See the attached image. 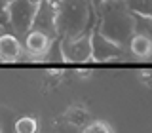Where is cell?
<instances>
[{"label": "cell", "instance_id": "obj_14", "mask_svg": "<svg viewBox=\"0 0 152 133\" xmlns=\"http://www.w3.org/2000/svg\"><path fill=\"white\" fill-rule=\"evenodd\" d=\"M66 120L70 124H74V126H86L88 124V112L84 110V108H69V112H66Z\"/></svg>", "mask_w": 152, "mask_h": 133}, {"label": "cell", "instance_id": "obj_2", "mask_svg": "<svg viewBox=\"0 0 152 133\" xmlns=\"http://www.w3.org/2000/svg\"><path fill=\"white\" fill-rule=\"evenodd\" d=\"M97 31L110 42L126 48L133 36V13L127 10L126 0H107L97 8Z\"/></svg>", "mask_w": 152, "mask_h": 133}, {"label": "cell", "instance_id": "obj_5", "mask_svg": "<svg viewBox=\"0 0 152 133\" xmlns=\"http://www.w3.org/2000/svg\"><path fill=\"white\" fill-rule=\"evenodd\" d=\"M63 61L66 63H88L91 59V46L89 36L74 38V40H59Z\"/></svg>", "mask_w": 152, "mask_h": 133}, {"label": "cell", "instance_id": "obj_20", "mask_svg": "<svg viewBox=\"0 0 152 133\" xmlns=\"http://www.w3.org/2000/svg\"><path fill=\"white\" fill-rule=\"evenodd\" d=\"M2 32H6V31H4V28H2V27H0V34H2Z\"/></svg>", "mask_w": 152, "mask_h": 133}, {"label": "cell", "instance_id": "obj_7", "mask_svg": "<svg viewBox=\"0 0 152 133\" xmlns=\"http://www.w3.org/2000/svg\"><path fill=\"white\" fill-rule=\"evenodd\" d=\"M23 40H25V50L28 53V59H34V61H40L51 44V38H48L44 32H38V31H28L23 36Z\"/></svg>", "mask_w": 152, "mask_h": 133}, {"label": "cell", "instance_id": "obj_10", "mask_svg": "<svg viewBox=\"0 0 152 133\" xmlns=\"http://www.w3.org/2000/svg\"><path fill=\"white\" fill-rule=\"evenodd\" d=\"M126 6L133 15L150 17L152 13V0H126Z\"/></svg>", "mask_w": 152, "mask_h": 133}, {"label": "cell", "instance_id": "obj_8", "mask_svg": "<svg viewBox=\"0 0 152 133\" xmlns=\"http://www.w3.org/2000/svg\"><path fill=\"white\" fill-rule=\"evenodd\" d=\"M21 53H23V48L19 38L12 32H2L0 34V61L13 63V61L21 59Z\"/></svg>", "mask_w": 152, "mask_h": 133}, {"label": "cell", "instance_id": "obj_13", "mask_svg": "<svg viewBox=\"0 0 152 133\" xmlns=\"http://www.w3.org/2000/svg\"><path fill=\"white\" fill-rule=\"evenodd\" d=\"M36 129H38V124L31 116H23L15 122V133H36Z\"/></svg>", "mask_w": 152, "mask_h": 133}, {"label": "cell", "instance_id": "obj_21", "mask_svg": "<svg viewBox=\"0 0 152 133\" xmlns=\"http://www.w3.org/2000/svg\"><path fill=\"white\" fill-rule=\"evenodd\" d=\"M0 133H2V129H0Z\"/></svg>", "mask_w": 152, "mask_h": 133}, {"label": "cell", "instance_id": "obj_17", "mask_svg": "<svg viewBox=\"0 0 152 133\" xmlns=\"http://www.w3.org/2000/svg\"><path fill=\"white\" fill-rule=\"evenodd\" d=\"M103 2H107V0H91V4H93V8H99Z\"/></svg>", "mask_w": 152, "mask_h": 133}, {"label": "cell", "instance_id": "obj_15", "mask_svg": "<svg viewBox=\"0 0 152 133\" xmlns=\"http://www.w3.org/2000/svg\"><path fill=\"white\" fill-rule=\"evenodd\" d=\"M84 133H112V129H110L108 124L97 120V122H91V124H86Z\"/></svg>", "mask_w": 152, "mask_h": 133}, {"label": "cell", "instance_id": "obj_19", "mask_svg": "<svg viewBox=\"0 0 152 133\" xmlns=\"http://www.w3.org/2000/svg\"><path fill=\"white\" fill-rule=\"evenodd\" d=\"M46 2H48V4H51V6H53V8H55V6H57V4H59V2H61V0H46Z\"/></svg>", "mask_w": 152, "mask_h": 133}, {"label": "cell", "instance_id": "obj_16", "mask_svg": "<svg viewBox=\"0 0 152 133\" xmlns=\"http://www.w3.org/2000/svg\"><path fill=\"white\" fill-rule=\"evenodd\" d=\"M8 6H10L8 0H0V27L6 32H10V28H8Z\"/></svg>", "mask_w": 152, "mask_h": 133}, {"label": "cell", "instance_id": "obj_9", "mask_svg": "<svg viewBox=\"0 0 152 133\" xmlns=\"http://www.w3.org/2000/svg\"><path fill=\"white\" fill-rule=\"evenodd\" d=\"M127 48H129V51L135 57L146 59V57L150 55V51H152V42H150V38H146V36L133 34L131 40H129V44H127Z\"/></svg>", "mask_w": 152, "mask_h": 133}, {"label": "cell", "instance_id": "obj_1", "mask_svg": "<svg viewBox=\"0 0 152 133\" xmlns=\"http://www.w3.org/2000/svg\"><path fill=\"white\" fill-rule=\"evenodd\" d=\"M95 21L91 0H61L55 6V32L59 40L89 36Z\"/></svg>", "mask_w": 152, "mask_h": 133}, {"label": "cell", "instance_id": "obj_12", "mask_svg": "<svg viewBox=\"0 0 152 133\" xmlns=\"http://www.w3.org/2000/svg\"><path fill=\"white\" fill-rule=\"evenodd\" d=\"M40 61H50V63H59V61H63V53H61V46H59V38L51 40L48 51L44 53V57H42Z\"/></svg>", "mask_w": 152, "mask_h": 133}, {"label": "cell", "instance_id": "obj_11", "mask_svg": "<svg viewBox=\"0 0 152 133\" xmlns=\"http://www.w3.org/2000/svg\"><path fill=\"white\" fill-rule=\"evenodd\" d=\"M133 34L137 36H150V17L133 15Z\"/></svg>", "mask_w": 152, "mask_h": 133}, {"label": "cell", "instance_id": "obj_18", "mask_svg": "<svg viewBox=\"0 0 152 133\" xmlns=\"http://www.w3.org/2000/svg\"><path fill=\"white\" fill-rule=\"evenodd\" d=\"M48 72H50L51 76H61V74H63V70H48Z\"/></svg>", "mask_w": 152, "mask_h": 133}, {"label": "cell", "instance_id": "obj_4", "mask_svg": "<svg viewBox=\"0 0 152 133\" xmlns=\"http://www.w3.org/2000/svg\"><path fill=\"white\" fill-rule=\"evenodd\" d=\"M89 46H91V59L97 61V63L118 59V57H122L124 51V48L110 42L108 38H104L97 28H93L91 34H89Z\"/></svg>", "mask_w": 152, "mask_h": 133}, {"label": "cell", "instance_id": "obj_3", "mask_svg": "<svg viewBox=\"0 0 152 133\" xmlns=\"http://www.w3.org/2000/svg\"><path fill=\"white\" fill-rule=\"evenodd\" d=\"M36 6L31 0H13L8 6V28L15 36H25L31 31Z\"/></svg>", "mask_w": 152, "mask_h": 133}, {"label": "cell", "instance_id": "obj_6", "mask_svg": "<svg viewBox=\"0 0 152 133\" xmlns=\"http://www.w3.org/2000/svg\"><path fill=\"white\" fill-rule=\"evenodd\" d=\"M31 31L44 32V34L48 38H51V40L57 38V32H55V8L51 6V4H48L46 0L38 2L34 19H32V25H31Z\"/></svg>", "mask_w": 152, "mask_h": 133}]
</instances>
